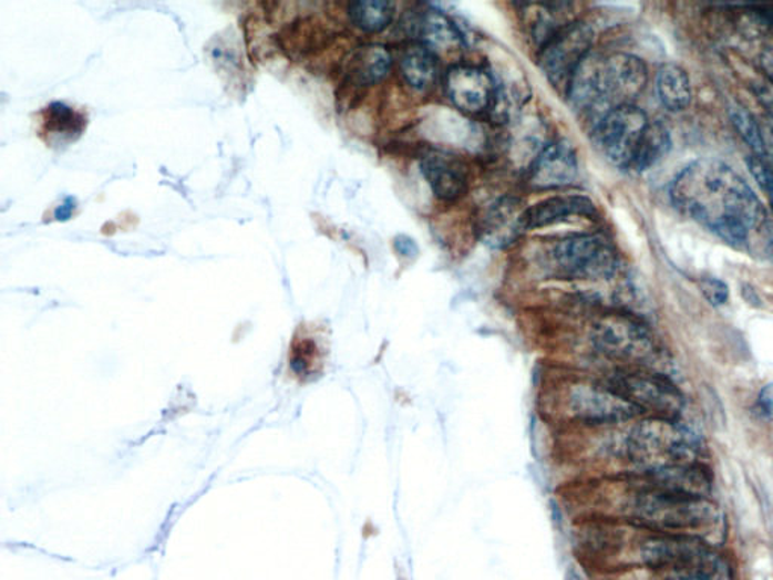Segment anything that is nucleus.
<instances>
[{
	"label": "nucleus",
	"mask_w": 773,
	"mask_h": 580,
	"mask_svg": "<svg viewBox=\"0 0 773 580\" xmlns=\"http://www.w3.org/2000/svg\"><path fill=\"white\" fill-rule=\"evenodd\" d=\"M73 209L74 201L72 200V198H66L65 203H62V205L56 209V219H62V221H64V219H69L70 215H72L73 213Z\"/></svg>",
	"instance_id": "30"
},
{
	"label": "nucleus",
	"mask_w": 773,
	"mask_h": 580,
	"mask_svg": "<svg viewBox=\"0 0 773 580\" xmlns=\"http://www.w3.org/2000/svg\"><path fill=\"white\" fill-rule=\"evenodd\" d=\"M44 126L49 134L65 135L72 138L74 134L79 135L85 126V118L82 114L65 106L64 103H52L45 107Z\"/></svg>",
	"instance_id": "24"
},
{
	"label": "nucleus",
	"mask_w": 773,
	"mask_h": 580,
	"mask_svg": "<svg viewBox=\"0 0 773 580\" xmlns=\"http://www.w3.org/2000/svg\"><path fill=\"white\" fill-rule=\"evenodd\" d=\"M669 148H671V136H669L667 128L660 123L650 122L641 144L636 151L630 169L638 173L647 172L648 168L655 167L660 159L668 155Z\"/></svg>",
	"instance_id": "20"
},
{
	"label": "nucleus",
	"mask_w": 773,
	"mask_h": 580,
	"mask_svg": "<svg viewBox=\"0 0 773 580\" xmlns=\"http://www.w3.org/2000/svg\"><path fill=\"white\" fill-rule=\"evenodd\" d=\"M394 246H396L398 251L403 256L418 255V247H415L413 240L406 238V236H401V238H398Z\"/></svg>",
	"instance_id": "29"
},
{
	"label": "nucleus",
	"mask_w": 773,
	"mask_h": 580,
	"mask_svg": "<svg viewBox=\"0 0 773 580\" xmlns=\"http://www.w3.org/2000/svg\"><path fill=\"white\" fill-rule=\"evenodd\" d=\"M444 85L453 106L465 114H481L492 105L494 82L485 70L473 65H455L449 70Z\"/></svg>",
	"instance_id": "12"
},
{
	"label": "nucleus",
	"mask_w": 773,
	"mask_h": 580,
	"mask_svg": "<svg viewBox=\"0 0 773 580\" xmlns=\"http://www.w3.org/2000/svg\"><path fill=\"white\" fill-rule=\"evenodd\" d=\"M757 412L764 418H773V384L764 385L760 392Z\"/></svg>",
	"instance_id": "27"
},
{
	"label": "nucleus",
	"mask_w": 773,
	"mask_h": 580,
	"mask_svg": "<svg viewBox=\"0 0 773 580\" xmlns=\"http://www.w3.org/2000/svg\"><path fill=\"white\" fill-rule=\"evenodd\" d=\"M674 205L718 238L743 248L751 231L762 229L766 213L741 174L714 159H700L679 173L671 185Z\"/></svg>",
	"instance_id": "1"
},
{
	"label": "nucleus",
	"mask_w": 773,
	"mask_h": 580,
	"mask_svg": "<svg viewBox=\"0 0 773 580\" xmlns=\"http://www.w3.org/2000/svg\"><path fill=\"white\" fill-rule=\"evenodd\" d=\"M635 521L668 536L704 538L721 526L722 514L708 497L642 488L631 504Z\"/></svg>",
	"instance_id": "3"
},
{
	"label": "nucleus",
	"mask_w": 773,
	"mask_h": 580,
	"mask_svg": "<svg viewBox=\"0 0 773 580\" xmlns=\"http://www.w3.org/2000/svg\"><path fill=\"white\" fill-rule=\"evenodd\" d=\"M556 267L568 279L601 281L612 279L618 256L602 235H576L563 239L553 251Z\"/></svg>",
	"instance_id": "7"
},
{
	"label": "nucleus",
	"mask_w": 773,
	"mask_h": 580,
	"mask_svg": "<svg viewBox=\"0 0 773 580\" xmlns=\"http://www.w3.org/2000/svg\"><path fill=\"white\" fill-rule=\"evenodd\" d=\"M608 385L639 412L655 413V417L677 418L684 407L679 389L658 372L626 369L610 376Z\"/></svg>",
	"instance_id": "8"
},
{
	"label": "nucleus",
	"mask_w": 773,
	"mask_h": 580,
	"mask_svg": "<svg viewBox=\"0 0 773 580\" xmlns=\"http://www.w3.org/2000/svg\"><path fill=\"white\" fill-rule=\"evenodd\" d=\"M394 3L385 0H365L349 7V18L357 28L364 32L384 31L392 23Z\"/></svg>",
	"instance_id": "21"
},
{
	"label": "nucleus",
	"mask_w": 773,
	"mask_h": 580,
	"mask_svg": "<svg viewBox=\"0 0 773 580\" xmlns=\"http://www.w3.org/2000/svg\"><path fill=\"white\" fill-rule=\"evenodd\" d=\"M700 289L702 296H704L705 300L712 305L725 304L730 297L729 284L719 279L701 280Z\"/></svg>",
	"instance_id": "26"
},
{
	"label": "nucleus",
	"mask_w": 773,
	"mask_h": 580,
	"mask_svg": "<svg viewBox=\"0 0 773 580\" xmlns=\"http://www.w3.org/2000/svg\"><path fill=\"white\" fill-rule=\"evenodd\" d=\"M760 65H762L766 79L773 84V45L760 55Z\"/></svg>",
	"instance_id": "28"
},
{
	"label": "nucleus",
	"mask_w": 773,
	"mask_h": 580,
	"mask_svg": "<svg viewBox=\"0 0 773 580\" xmlns=\"http://www.w3.org/2000/svg\"><path fill=\"white\" fill-rule=\"evenodd\" d=\"M565 407L576 422L588 426L621 424L641 414L608 384L588 381H575L569 385L565 395Z\"/></svg>",
	"instance_id": "9"
},
{
	"label": "nucleus",
	"mask_w": 773,
	"mask_h": 580,
	"mask_svg": "<svg viewBox=\"0 0 773 580\" xmlns=\"http://www.w3.org/2000/svg\"><path fill=\"white\" fill-rule=\"evenodd\" d=\"M648 124L646 112L633 105L609 111L597 127V144L606 159L615 167L630 168Z\"/></svg>",
	"instance_id": "10"
},
{
	"label": "nucleus",
	"mask_w": 773,
	"mask_h": 580,
	"mask_svg": "<svg viewBox=\"0 0 773 580\" xmlns=\"http://www.w3.org/2000/svg\"><path fill=\"white\" fill-rule=\"evenodd\" d=\"M422 172L435 196L442 200H456L467 190L463 165L446 153H427L422 160Z\"/></svg>",
	"instance_id": "16"
},
{
	"label": "nucleus",
	"mask_w": 773,
	"mask_h": 580,
	"mask_svg": "<svg viewBox=\"0 0 773 580\" xmlns=\"http://www.w3.org/2000/svg\"><path fill=\"white\" fill-rule=\"evenodd\" d=\"M764 190H766V193H767L769 200H771V205H772V209H773V176H772V180L769 182L767 188Z\"/></svg>",
	"instance_id": "31"
},
{
	"label": "nucleus",
	"mask_w": 773,
	"mask_h": 580,
	"mask_svg": "<svg viewBox=\"0 0 773 580\" xmlns=\"http://www.w3.org/2000/svg\"><path fill=\"white\" fill-rule=\"evenodd\" d=\"M627 457L646 474L697 463L700 435L677 418L651 417L639 422L626 441Z\"/></svg>",
	"instance_id": "4"
},
{
	"label": "nucleus",
	"mask_w": 773,
	"mask_h": 580,
	"mask_svg": "<svg viewBox=\"0 0 773 580\" xmlns=\"http://www.w3.org/2000/svg\"><path fill=\"white\" fill-rule=\"evenodd\" d=\"M579 164L576 151L565 141H556L544 148L532 168L530 184L538 189L564 188L577 179Z\"/></svg>",
	"instance_id": "13"
},
{
	"label": "nucleus",
	"mask_w": 773,
	"mask_h": 580,
	"mask_svg": "<svg viewBox=\"0 0 773 580\" xmlns=\"http://www.w3.org/2000/svg\"><path fill=\"white\" fill-rule=\"evenodd\" d=\"M596 350L614 362L630 364L639 371L663 374L669 359L651 331L630 314L609 313L592 327Z\"/></svg>",
	"instance_id": "5"
},
{
	"label": "nucleus",
	"mask_w": 773,
	"mask_h": 580,
	"mask_svg": "<svg viewBox=\"0 0 773 580\" xmlns=\"http://www.w3.org/2000/svg\"><path fill=\"white\" fill-rule=\"evenodd\" d=\"M401 70L413 89L430 90L439 73V56L422 43L410 45L403 53Z\"/></svg>",
	"instance_id": "19"
},
{
	"label": "nucleus",
	"mask_w": 773,
	"mask_h": 580,
	"mask_svg": "<svg viewBox=\"0 0 773 580\" xmlns=\"http://www.w3.org/2000/svg\"><path fill=\"white\" fill-rule=\"evenodd\" d=\"M418 34L422 44L431 49L439 56V53H452L463 48V35L455 27V23L443 12L430 10L420 15L418 22Z\"/></svg>",
	"instance_id": "17"
},
{
	"label": "nucleus",
	"mask_w": 773,
	"mask_h": 580,
	"mask_svg": "<svg viewBox=\"0 0 773 580\" xmlns=\"http://www.w3.org/2000/svg\"><path fill=\"white\" fill-rule=\"evenodd\" d=\"M318 348L307 338H295L289 350V371L299 383L313 379L318 372Z\"/></svg>",
	"instance_id": "23"
},
{
	"label": "nucleus",
	"mask_w": 773,
	"mask_h": 580,
	"mask_svg": "<svg viewBox=\"0 0 773 580\" xmlns=\"http://www.w3.org/2000/svg\"><path fill=\"white\" fill-rule=\"evenodd\" d=\"M772 257H773V246H772Z\"/></svg>",
	"instance_id": "32"
},
{
	"label": "nucleus",
	"mask_w": 773,
	"mask_h": 580,
	"mask_svg": "<svg viewBox=\"0 0 773 580\" xmlns=\"http://www.w3.org/2000/svg\"><path fill=\"white\" fill-rule=\"evenodd\" d=\"M658 94L662 105L672 112L684 111L692 102L691 79L683 68L664 64L656 79Z\"/></svg>",
	"instance_id": "18"
},
{
	"label": "nucleus",
	"mask_w": 773,
	"mask_h": 580,
	"mask_svg": "<svg viewBox=\"0 0 773 580\" xmlns=\"http://www.w3.org/2000/svg\"><path fill=\"white\" fill-rule=\"evenodd\" d=\"M392 65V56L382 45H369L357 55L354 76L363 85H373L382 81Z\"/></svg>",
	"instance_id": "22"
},
{
	"label": "nucleus",
	"mask_w": 773,
	"mask_h": 580,
	"mask_svg": "<svg viewBox=\"0 0 773 580\" xmlns=\"http://www.w3.org/2000/svg\"><path fill=\"white\" fill-rule=\"evenodd\" d=\"M571 217L596 218V206L588 197L581 196L547 198L523 210L519 215V229L522 231L543 229Z\"/></svg>",
	"instance_id": "14"
},
{
	"label": "nucleus",
	"mask_w": 773,
	"mask_h": 580,
	"mask_svg": "<svg viewBox=\"0 0 773 580\" xmlns=\"http://www.w3.org/2000/svg\"><path fill=\"white\" fill-rule=\"evenodd\" d=\"M641 555L650 569L671 574L668 580H733L725 559L701 538L652 537L643 542Z\"/></svg>",
	"instance_id": "6"
},
{
	"label": "nucleus",
	"mask_w": 773,
	"mask_h": 580,
	"mask_svg": "<svg viewBox=\"0 0 773 580\" xmlns=\"http://www.w3.org/2000/svg\"><path fill=\"white\" fill-rule=\"evenodd\" d=\"M731 122H733L735 131L739 132L741 138L745 141L748 147L754 152V156L767 157V144L764 141L762 127L755 122L750 112L743 107H733L731 110Z\"/></svg>",
	"instance_id": "25"
},
{
	"label": "nucleus",
	"mask_w": 773,
	"mask_h": 580,
	"mask_svg": "<svg viewBox=\"0 0 773 580\" xmlns=\"http://www.w3.org/2000/svg\"><path fill=\"white\" fill-rule=\"evenodd\" d=\"M594 40L592 29L585 23H569L558 29L544 43L539 64L548 81L556 86H569L581 62L589 55Z\"/></svg>",
	"instance_id": "11"
},
{
	"label": "nucleus",
	"mask_w": 773,
	"mask_h": 580,
	"mask_svg": "<svg viewBox=\"0 0 773 580\" xmlns=\"http://www.w3.org/2000/svg\"><path fill=\"white\" fill-rule=\"evenodd\" d=\"M647 487L674 495L709 497L712 491V476L700 464H681L668 469L650 472Z\"/></svg>",
	"instance_id": "15"
},
{
	"label": "nucleus",
	"mask_w": 773,
	"mask_h": 580,
	"mask_svg": "<svg viewBox=\"0 0 773 580\" xmlns=\"http://www.w3.org/2000/svg\"><path fill=\"white\" fill-rule=\"evenodd\" d=\"M647 82L648 70L641 58L630 53L588 55L569 82L568 95L579 110L605 117L615 107L631 105Z\"/></svg>",
	"instance_id": "2"
}]
</instances>
